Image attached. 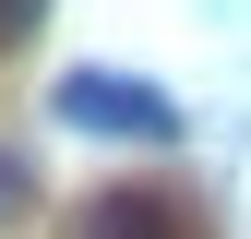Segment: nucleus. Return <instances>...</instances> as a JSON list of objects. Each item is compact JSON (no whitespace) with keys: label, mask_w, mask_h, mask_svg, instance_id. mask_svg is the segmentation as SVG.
Wrapping results in <instances>:
<instances>
[{"label":"nucleus","mask_w":251,"mask_h":239,"mask_svg":"<svg viewBox=\"0 0 251 239\" xmlns=\"http://www.w3.org/2000/svg\"><path fill=\"white\" fill-rule=\"evenodd\" d=\"M36 12H48V0H0V48H12V36H36Z\"/></svg>","instance_id":"nucleus-4"},{"label":"nucleus","mask_w":251,"mask_h":239,"mask_svg":"<svg viewBox=\"0 0 251 239\" xmlns=\"http://www.w3.org/2000/svg\"><path fill=\"white\" fill-rule=\"evenodd\" d=\"M48 120H72V132H120V143H179V132H192L168 84H144V72H96V60L48 84Z\"/></svg>","instance_id":"nucleus-1"},{"label":"nucleus","mask_w":251,"mask_h":239,"mask_svg":"<svg viewBox=\"0 0 251 239\" xmlns=\"http://www.w3.org/2000/svg\"><path fill=\"white\" fill-rule=\"evenodd\" d=\"M72 239H179V203L168 191H96L72 215Z\"/></svg>","instance_id":"nucleus-2"},{"label":"nucleus","mask_w":251,"mask_h":239,"mask_svg":"<svg viewBox=\"0 0 251 239\" xmlns=\"http://www.w3.org/2000/svg\"><path fill=\"white\" fill-rule=\"evenodd\" d=\"M24 203H36V167H24V156H12V143H0V227H12V215H24Z\"/></svg>","instance_id":"nucleus-3"}]
</instances>
